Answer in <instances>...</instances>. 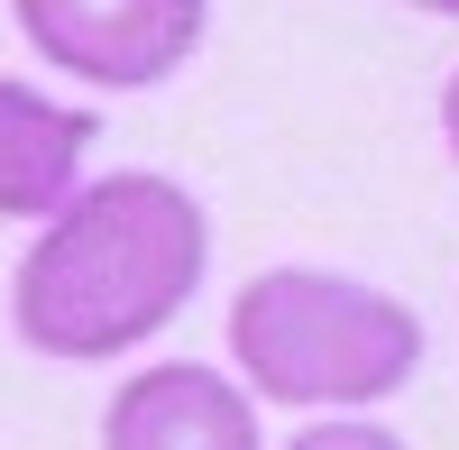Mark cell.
Segmentation results:
<instances>
[{"mask_svg":"<svg viewBox=\"0 0 459 450\" xmlns=\"http://www.w3.org/2000/svg\"><path fill=\"white\" fill-rule=\"evenodd\" d=\"M203 267H212V221L175 175L147 166L101 175L28 239L10 276V331L65 368L120 359L203 294Z\"/></svg>","mask_w":459,"mask_h":450,"instance_id":"obj_1","label":"cell"},{"mask_svg":"<svg viewBox=\"0 0 459 450\" xmlns=\"http://www.w3.org/2000/svg\"><path fill=\"white\" fill-rule=\"evenodd\" d=\"M92 138H101V110L0 74V221H56L83 194Z\"/></svg>","mask_w":459,"mask_h":450,"instance_id":"obj_5","label":"cell"},{"mask_svg":"<svg viewBox=\"0 0 459 450\" xmlns=\"http://www.w3.org/2000/svg\"><path fill=\"white\" fill-rule=\"evenodd\" d=\"M285 450H404V432H386L377 414H331V423H303Z\"/></svg>","mask_w":459,"mask_h":450,"instance_id":"obj_6","label":"cell"},{"mask_svg":"<svg viewBox=\"0 0 459 450\" xmlns=\"http://www.w3.org/2000/svg\"><path fill=\"white\" fill-rule=\"evenodd\" d=\"M101 450H257V395L203 359H166L110 395Z\"/></svg>","mask_w":459,"mask_h":450,"instance_id":"obj_4","label":"cell"},{"mask_svg":"<svg viewBox=\"0 0 459 450\" xmlns=\"http://www.w3.org/2000/svg\"><path fill=\"white\" fill-rule=\"evenodd\" d=\"M413 10H432V19H459V0H413Z\"/></svg>","mask_w":459,"mask_h":450,"instance_id":"obj_8","label":"cell"},{"mask_svg":"<svg viewBox=\"0 0 459 450\" xmlns=\"http://www.w3.org/2000/svg\"><path fill=\"white\" fill-rule=\"evenodd\" d=\"M441 138H450V157H459V74L441 83Z\"/></svg>","mask_w":459,"mask_h":450,"instance_id":"obj_7","label":"cell"},{"mask_svg":"<svg viewBox=\"0 0 459 450\" xmlns=\"http://www.w3.org/2000/svg\"><path fill=\"white\" fill-rule=\"evenodd\" d=\"M230 359L276 404L368 414L423 368V313L340 267H266L230 294Z\"/></svg>","mask_w":459,"mask_h":450,"instance_id":"obj_2","label":"cell"},{"mask_svg":"<svg viewBox=\"0 0 459 450\" xmlns=\"http://www.w3.org/2000/svg\"><path fill=\"white\" fill-rule=\"evenodd\" d=\"M37 65H56L83 92H157L194 65L212 0H10Z\"/></svg>","mask_w":459,"mask_h":450,"instance_id":"obj_3","label":"cell"}]
</instances>
